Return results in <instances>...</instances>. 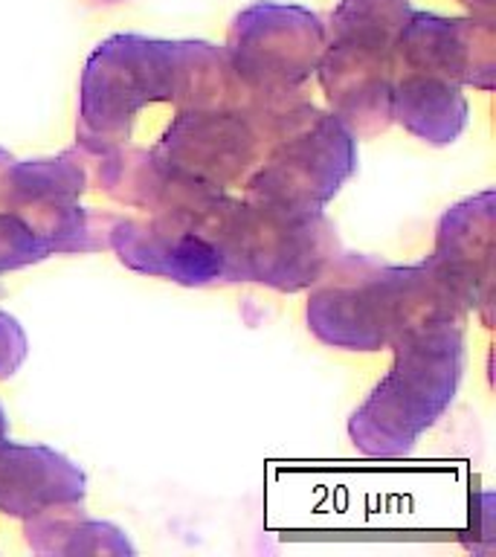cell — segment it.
<instances>
[{
  "label": "cell",
  "instance_id": "1",
  "mask_svg": "<svg viewBox=\"0 0 496 557\" xmlns=\"http://www.w3.org/2000/svg\"><path fill=\"white\" fill-rule=\"evenodd\" d=\"M468 313L430 259L386 264L365 252H339L311 285L305 308L313 337L343 351H383L412 331L464 322Z\"/></svg>",
  "mask_w": 496,
  "mask_h": 557
},
{
  "label": "cell",
  "instance_id": "2",
  "mask_svg": "<svg viewBox=\"0 0 496 557\" xmlns=\"http://www.w3.org/2000/svg\"><path fill=\"white\" fill-rule=\"evenodd\" d=\"M464 374V322H438L392 346V366L348 418L369 459H400L450 409Z\"/></svg>",
  "mask_w": 496,
  "mask_h": 557
},
{
  "label": "cell",
  "instance_id": "3",
  "mask_svg": "<svg viewBox=\"0 0 496 557\" xmlns=\"http://www.w3.org/2000/svg\"><path fill=\"white\" fill-rule=\"evenodd\" d=\"M226 282H256L282 294H299L337 259V226L325 209L226 195L218 224Z\"/></svg>",
  "mask_w": 496,
  "mask_h": 557
},
{
  "label": "cell",
  "instance_id": "4",
  "mask_svg": "<svg viewBox=\"0 0 496 557\" xmlns=\"http://www.w3.org/2000/svg\"><path fill=\"white\" fill-rule=\"evenodd\" d=\"M268 148L244 183V198L325 209L357 172V137L308 99L264 116Z\"/></svg>",
  "mask_w": 496,
  "mask_h": 557
},
{
  "label": "cell",
  "instance_id": "5",
  "mask_svg": "<svg viewBox=\"0 0 496 557\" xmlns=\"http://www.w3.org/2000/svg\"><path fill=\"white\" fill-rule=\"evenodd\" d=\"M177 41L122 33L104 38L85 61L78 85V151L128 146L139 113L174 99Z\"/></svg>",
  "mask_w": 496,
  "mask_h": 557
},
{
  "label": "cell",
  "instance_id": "6",
  "mask_svg": "<svg viewBox=\"0 0 496 557\" xmlns=\"http://www.w3.org/2000/svg\"><path fill=\"white\" fill-rule=\"evenodd\" d=\"M221 189L174 177L169 198L146 218H113L108 247L134 273L186 287L226 282L224 256L209 233L207 207Z\"/></svg>",
  "mask_w": 496,
  "mask_h": 557
},
{
  "label": "cell",
  "instance_id": "7",
  "mask_svg": "<svg viewBox=\"0 0 496 557\" xmlns=\"http://www.w3.org/2000/svg\"><path fill=\"white\" fill-rule=\"evenodd\" d=\"M224 52L259 102H294L320 67L325 24L311 9L259 0L233 17Z\"/></svg>",
  "mask_w": 496,
  "mask_h": 557
},
{
  "label": "cell",
  "instance_id": "8",
  "mask_svg": "<svg viewBox=\"0 0 496 557\" xmlns=\"http://www.w3.org/2000/svg\"><path fill=\"white\" fill-rule=\"evenodd\" d=\"M87 183L90 172L78 148L61 151L59 157L12 160L0 177V209L33 224L52 247V256L104 250L116 215H102L78 203Z\"/></svg>",
  "mask_w": 496,
  "mask_h": 557
},
{
  "label": "cell",
  "instance_id": "9",
  "mask_svg": "<svg viewBox=\"0 0 496 557\" xmlns=\"http://www.w3.org/2000/svg\"><path fill=\"white\" fill-rule=\"evenodd\" d=\"M276 104H259L252 111H177L151 154L181 181L221 191L244 186L264 157V113Z\"/></svg>",
  "mask_w": 496,
  "mask_h": 557
},
{
  "label": "cell",
  "instance_id": "10",
  "mask_svg": "<svg viewBox=\"0 0 496 557\" xmlns=\"http://www.w3.org/2000/svg\"><path fill=\"white\" fill-rule=\"evenodd\" d=\"M392 70L430 73L491 94L496 73L494 17L412 12L392 47Z\"/></svg>",
  "mask_w": 496,
  "mask_h": 557
},
{
  "label": "cell",
  "instance_id": "11",
  "mask_svg": "<svg viewBox=\"0 0 496 557\" xmlns=\"http://www.w3.org/2000/svg\"><path fill=\"white\" fill-rule=\"evenodd\" d=\"M456 287L470 313L491 329L496 259V195L485 189L452 203L435 226V247L426 256Z\"/></svg>",
  "mask_w": 496,
  "mask_h": 557
},
{
  "label": "cell",
  "instance_id": "12",
  "mask_svg": "<svg viewBox=\"0 0 496 557\" xmlns=\"http://www.w3.org/2000/svg\"><path fill=\"white\" fill-rule=\"evenodd\" d=\"M313 76L320 78L328 111L357 139L377 137L392 125V52L325 41Z\"/></svg>",
  "mask_w": 496,
  "mask_h": 557
},
{
  "label": "cell",
  "instance_id": "13",
  "mask_svg": "<svg viewBox=\"0 0 496 557\" xmlns=\"http://www.w3.org/2000/svg\"><path fill=\"white\" fill-rule=\"evenodd\" d=\"M87 476L76 461L44 444H0V513L29 520L55 505L85 503Z\"/></svg>",
  "mask_w": 496,
  "mask_h": 557
},
{
  "label": "cell",
  "instance_id": "14",
  "mask_svg": "<svg viewBox=\"0 0 496 557\" xmlns=\"http://www.w3.org/2000/svg\"><path fill=\"white\" fill-rule=\"evenodd\" d=\"M392 122L426 146H452L468 128L470 104L456 82L416 70H392Z\"/></svg>",
  "mask_w": 496,
  "mask_h": 557
},
{
  "label": "cell",
  "instance_id": "15",
  "mask_svg": "<svg viewBox=\"0 0 496 557\" xmlns=\"http://www.w3.org/2000/svg\"><path fill=\"white\" fill-rule=\"evenodd\" d=\"M24 537L38 555H134L125 531L90 520L85 503L55 505L24 520Z\"/></svg>",
  "mask_w": 496,
  "mask_h": 557
},
{
  "label": "cell",
  "instance_id": "16",
  "mask_svg": "<svg viewBox=\"0 0 496 557\" xmlns=\"http://www.w3.org/2000/svg\"><path fill=\"white\" fill-rule=\"evenodd\" d=\"M412 12V0H339L325 24V41L392 52Z\"/></svg>",
  "mask_w": 496,
  "mask_h": 557
},
{
  "label": "cell",
  "instance_id": "17",
  "mask_svg": "<svg viewBox=\"0 0 496 557\" xmlns=\"http://www.w3.org/2000/svg\"><path fill=\"white\" fill-rule=\"evenodd\" d=\"M50 256L52 247L35 233L33 224H26L24 218L9 209H0V276L38 264Z\"/></svg>",
  "mask_w": 496,
  "mask_h": 557
},
{
  "label": "cell",
  "instance_id": "18",
  "mask_svg": "<svg viewBox=\"0 0 496 557\" xmlns=\"http://www.w3.org/2000/svg\"><path fill=\"white\" fill-rule=\"evenodd\" d=\"M29 343L24 325L12 313L0 311V381H7L24 366Z\"/></svg>",
  "mask_w": 496,
  "mask_h": 557
},
{
  "label": "cell",
  "instance_id": "19",
  "mask_svg": "<svg viewBox=\"0 0 496 557\" xmlns=\"http://www.w3.org/2000/svg\"><path fill=\"white\" fill-rule=\"evenodd\" d=\"M464 7L473 12V15H485V17H494V3L496 0H461Z\"/></svg>",
  "mask_w": 496,
  "mask_h": 557
},
{
  "label": "cell",
  "instance_id": "20",
  "mask_svg": "<svg viewBox=\"0 0 496 557\" xmlns=\"http://www.w3.org/2000/svg\"><path fill=\"white\" fill-rule=\"evenodd\" d=\"M7 433H9V421H7V412L0 407V444L7 442Z\"/></svg>",
  "mask_w": 496,
  "mask_h": 557
},
{
  "label": "cell",
  "instance_id": "21",
  "mask_svg": "<svg viewBox=\"0 0 496 557\" xmlns=\"http://www.w3.org/2000/svg\"><path fill=\"white\" fill-rule=\"evenodd\" d=\"M9 163H12V154H9L7 148H0V177H3V172H7Z\"/></svg>",
  "mask_w": 496,
  "mask_h": 557
},
{
  "label": "cell",
  "instance_id": "22",
  "mask_svg": "<svg viewBox=\"0 0 496 557\" xmlns=\"http://www.w3.org/2000/svg\"><path fill=\"white\" fill-rule=\"evenodd\" d=\"M96 3H120V0H96Z\"/></svg>",
  "mask_w": 496,
  "mask_h": 557
}]
</instances>
